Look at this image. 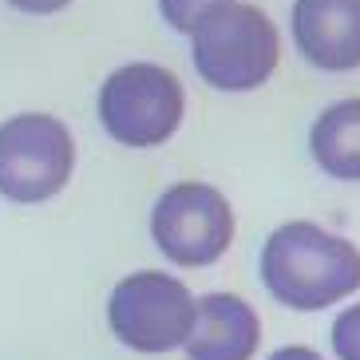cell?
<instances>
[{
	"mask_svg": "<svg viewBox=\"0 0 360 360\" xmlns=\"http://www.w3.org/2000/svg\"><path fill=\"white\" fill-rule=\"evenodd\" d=\"M333 352L337 360H360V301L333 321Z\"/></svg>",
	"mask_w": 360,
	"mask_h": 360,
	"instance_id": "cell-10",
	"label": "cell"
},
{
	"mask_svg": "<svg viewBox=\"0 0 360 360\" xmlns=\"http://www.w3.org/2000/svg\"><path fill=\"white\" fill-rule=\"evenodd\" d=\"M218 4H226V0H159L162 20H167L174 32H191L194 24H198L210 8H218Z\"/></svg>",
	"mask_w": 360,
	"mask_h": 360,
	"instance_id": "cell-11",
	"label": "cell"
},
{
	"mask_svg": "<svg viewBox=\"0 0 360 360\" xmlns=\"http://www.w3.org/2000/svg\"><path fill=\"white\" fill-rule=\"evenodd\" d=\"M262 281L285 309L317 313L360 289V250L317 222H285L262 245Z\"/></svg>",
	"mask_w": 360,
	"mask_h": 360,
	"instance_id": "cell-1",
	"label": "cell"
},
{
	"mask_svg": "<svg viewBox=\"0 0 360 360\" xmlns=\"http://www.w3.org/2000/svg\"><path fill=\"white\" fill-rule=\"evenodd\" d=\"M16 12H28V16H52V12L68 8L72 0H8Z\"/></svg>",
	"mask_w": 360,
	"mask_h": 360,
	"instance_id": "cell-12",
	"label": "cell"
},
{
	"mask_svg": "<svg viewBox=\"0 0 360 360\" xmlns=\"http://www.w3.org/2000/svg\"><path fill=\"white\" fill-rule=\"evenodd\" d=\"M186 115V91L162 64H123L99 87V123L119 147H162Z\"/></svg>",
	"mask_w": 360,
	"mask_h": 360,
	"instance_id": "cell-3",
	"label": "cell"
},
{
	"mask_svg": "<svg viewBox=\"0 0 360 360\" xmlns=\"http://www.w3.org/2000/svg\"><path fill=\"white\" fill-rule=\"evenodd\" d=\"M150 238L174 265H210L233 242V210L210 182H174L150 210Z\"/></svg>",
	"mask_w": 360,
	"mask_h": 360,
	"instance_id": "cell-6",
	"label": "cell"
},
{
	"mask_svg": "<svg viewBox=\"0 0 360 360\" xmlns=\"http://www.w3.org/2000/svg\"><path fill=\"white\" fill-rule=\"evenodd\" d=\"M293 40L321 72H356L360 0H293Z\"/></svg>",
	"mask_w": 360,
	"mask_h": 360,
	"instance_id": "cell-7",
	"label": "cell"
},
{
	"mask_svg": "<svg viewBox=\"0 0 360 360\" xmlns=\"http://www.w3.org/2000/svg\"><path fill=\"white\" fill-rule=\"evenodd\" d=\"M75 170V139L64 119L24 111L0 123V194L20 206L48 202Z\"/></svg>",
	"mask_w": 360,
	"mask_h": 360,
	"instance_id": "cell-4",
	"label": "cell"
},
{
	"mask_svg": "<svg viewBox=\"0 0 360 360\" xmlns=\"http://www.w3.org/2000/svg\"><path fill=\"white\" fill-rule=\"evenodd\" d=\"M107 325L135 352L182 349L194 325V297L179 277L159 269H139L111 289Z\"/></svg>",
	"mask_w": 360,
	"mask_h": 360,
	"instance_id": "cell-5",
	"label": "cell"
},
{
	"mask_svg": "<svg viewBox=\"0 0 360 360\" xmlns=\"http://www.w3.org/2000/svg\"><path fill=\"white\" fill-rule=\"evenodd\" d=\"M262 345V321L254 305L233 293H206L194 301V325L186 337L191 360H250Z\"/></svg>",
	"mask_w": 360,
	"mask_h": 360,
	"instance_id": "cell-8",
	"label": "cell"
},
{
	"mask_svg": "<svg viewBox=\"0 0 360 360\" xmlns=\"http://www.w3.org/2000/svg\"><path fill=\"white\" fill-rule=\"evenodd\" d=\"M191 56L214 91L242 96L269 84L281 64V36L257 4L226 0L191 28Z\"/></svg>",
	"mask_w": 360,
	"mask_h": 360,
	"instance_id": "cell-2",
	"label": "cell"
},
{
	"mask_svg": "<svg viewBox=\"0 0 360 360\" xmlns=\"http://www.w3.org/2000/svg\"><path fill=\"white\" fill-rule=\"evenodd\" d=\"M309 150L328 179L360 182V96L321 111L309 131Z\"/></svg>",
	"mask_w": 360,
	"mask_h": 360,
	"instance_id": "cell-9",
	"label": "cell"
},
{
	"mask_svg": "<svg viewBox=\"0 0 360 360\" xmlns=\"http://www.w3.org/2000/svg\"><path fill=\"white\" fill-rule=\"evenodd\" d=\"M269 360H325V356L313 352V349H305V345H285V349H277Z\"/></svg>",
	"mask_w": 360,
	"mask_h": 360,
	"instance_id": "cell-13",
	"label": "cell"
}]
</instances>
